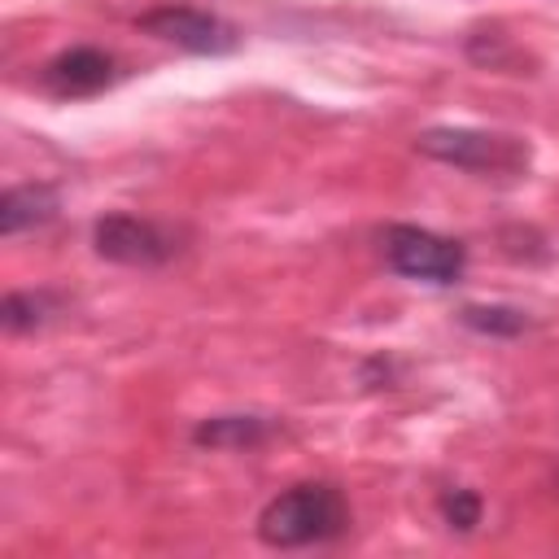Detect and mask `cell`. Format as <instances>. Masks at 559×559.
Wrapping results in <instances>:
<instances>
[{
	"label": "cell",
	"mask_w": 559,
	"mask_h": 559,
	"mask_svg": "<svg viewBox=\"0 0 559 559\" xmlns=\"http://www.w3.org/2000/svg\"><path fill=\"white\" fill-rule=\"evenodd\" d=\"M258 542L271 550L323 546L349 533V502L332 480H301L258 511Z\"/></svg>",
	"instance_id": "cell-1"
},
{
	"label": "cell",
	"mask_w": 559,
	"mask_h": 559,
	"mask_svg": "<svg viewBox=\"0 0 559 559\" xmlns=\"http://www.w3.org/2000/svg\"><path fill=\"white\" fill-rule=\"evenodd\" d=\"M415 148L441 166L467 175H524L533 148L515 135L480 131V127H428L415 135Z\"/></svg>",
	"instance_id": "cell-2"
},
{
	"label": "cell",
	"mask_w": 559,
	"mask_h": 559,
	"mask_svg": "<svg viewBox=\"0 0 559 559\" xmlns=\"http://www.w3.org/2000/svg\"><path fill=\"white\" fill-rule=\"evenodd\" d=\"M384 245V262L393 275L402 280H419V284H459L463 271H467V249L441 231H428V227H415V223H393L384 227L380 236Z\"/></svg>",
	"instance_id": "cell-3"
},
{
	"label": "cell",
	"mask_w": 559,
	"mask_h": 559,
	"mask_svg": "<svg viewBox=\"0 0 559 559\" xmlns=\"http://www.w3.org/2000/svg\"><path fill=\"white\" fill-rule=\"evenodd\" d=\"M92 249L105 258V262H118V266H162L175 258V231L153 223V218H140V214H100L92 223Z\"/></svg>",
	"instance_id": "cell-4"
},
{
	"label": "cell",
	"mask_w": 559,
	"mask_h": 559,
	"mask_svg": "<svg viewBox=\"0 0 559 559\" xmlns=\"http://www.w3.org/2000/svg\"><path fill=\"white\" fill-rule=\"evenodd\" d=\"M140 31L162 39V44H175L183 52H197V57H223L240 44L236 26L223 22L218 13H205V9H192V4H162V9H148L140 17Z\"/></svg>",
	"instance_id": "cell-5"
},
{
	"label": "cell",
	"mask_w": 559,
	"mask_h": 559,
	"mask_svg": "<svg viewBox=\"0 0 559 559\" xmlns=\"http://www.w3.org/2000/svg\"><path fill=\"white\" fill-rule=\"evenodd\" d=\"M118 79V66L105 48L96 44H74L61 48L57 57H48L39 66V87L57 100H79V96H96Z\"/></svg>",
	"instance_id": "cell-6"
},
{
	"label": "cell",
	"mask_w": 559,
	"mask_h": 559,
	"mask_svg": "<svg viewBox=\"0 0 559 559\" xmlns=\"http://www.w3.org/2000/svg\"><path fill=\"white\" fill-rule=\"evenodd\" d=\"M275 432L266 415H210L192 428V445L201 450H253Z\"/></svg>",
	"instance_id": "cell-7"
},
{
	"label": "cell",
	"mask_w": 559,
	"mask_h": 559,
	"mask_svg": "<svg viewBox=\"0 0 559 559\" xmlns=\"http://www.w3.org/2000/svg\"><path fill=\"white\" fill-rule=\"evenodd\" d=\"M57 218V192L48 183H22L0 197V236H17L26 227H44Z\"/></svg>",
	"instance_id": "cell-8"
},
{
	"label": "cell",
	"mask_w": 559,
	"mask_h": 559,
	"mask_svg": "<svg viewBox=\"0 0 559 559\" xmlns=\"http://www.w3.org/2000/svg\"><path fill=\"white\" fill-rule=\"evenodd\" d=\"M57 306H61V297L57 293H48V288H26V293H9L4 297V306H0V323H4V332H35L39 323H48L52 314H57Z\"/></svg>",
	"instance_id": "cell-9"
},
{
	"label": "cell",
	"mask_w": 559,
	"mask_h": 559,
	"mask_svg": "<svg viewBox=\"0 0 559 559\" xmlns=\"http://www.w3.org/2000/svg\"><path fill=\"white\" fill-rule=\"evenodd\" d=\"M459 319H463V328L485 332V336H520L528 328V314L515 306H463Z\"/></svg>",
	"instance_id": "cell-10"
},
{
	"label": "cell",
	"mask_w": 559,
	"mask_h": 559,
	"mask_svg": "<svg viewBox=\"0 0 559 559\" xmlns=\"http://www.w3.org/2000/svg\"><path fill=\"white\" fill-rule=\"evenodd\" d=\"M437 511H441L445 528H454V533H472V528L480 524V515H485V498H480L476 489L459 485V489H445V493L437 498Z\"/></svg>",
	"instance_id": "cell-11"
},
{
	"label": "cell",
	"mask_w": 559,
	"mask_h": 559,
	"mask_svg": "<svg viewBox=\"0 0 559 559\" xmlns=\"http://www.w3.org/2000/svg\"><path fill=\"white\" fill-rule=\"evenodd\" d=\"M485 39H489V48H485V52H467L472 61H480V66H489V70H502V66L520 61V48H515L507 35H498V31H485Z\"/></svg>",
	"instance_id": "cell-12"
}]
</instances>
